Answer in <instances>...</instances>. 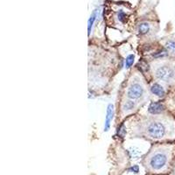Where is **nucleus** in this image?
<instances>
[{
	"instance_id": "nucleus-1",
	"label": "nucleus",
	"mask_w": 175,
	"mask_h": 175,
	"mask_svg": "<svg viewBox=\"0 0 175 175\" xmlns=\"http://www.w3.org/2000/svg\"><path fill=\"white\" fill-rule=\"evenodd\" d=\"M166 127L161 122H152L146 128L147 135L155 139L162 138L166 135Z\"/></svg>"
},
{
	"instance_id": "nucleus-2",
	"label": "nucleus",
	"mask_w": 175,
	"mask_h": 175,
	"mask_svg": "<svg viewBox=\"0 0 175 175\" xmlns=\"http://www.w3.org/2000/svg\"><path fill=\"white\" fill-rule=\"evenodd\" d=\"M155 76L165 83H170L175 79V70L169 66H161L155 71Z\"/></svg>"
},
{
	"instance_id": "nucleus-3",
	"label": "nucleus",
	"mask_w": 175,
	"mask_h": 175,
	"mask_svg": "<svg viewBox=\"0 0 175 175\" xmlns=\"http://www.w3.org/2000/svg\"><path fill=\"white\" fill-rule=\"evenodd\" d=\"M167 156L163 152H157L155 153L150 159V167L153 170H161L163 167L167 165Z\"/></svg>"
},
{
	"instance_id": "nucleus-4",
	"label": "nucleus",
	"mask_w": 175,
	"mask_h": 175,
	"mask_svg": "<svg viewBox=\"0 0 175 175\" xmlns=\"http://www.w3.org/2000/svg\"><path fill=\"white\" fill-rule=\"evenodd\" d=\"M144 89L141 84L134 83L128 88L127 96L131 100H136V99H139L144 95Z\"/></svg>"
},
{
	"instance_id": "nucleus-5",
	"label": "nucleus",
	"mask_w": 175,
	"mask_h": 175,
	"mask_svg": "<svg viewBox=\"0 0 175 175\" xmlns=\"http://www.w3.org/2000/svg\"><path fill=\"white\" fill-rule=\"evenodd\" d=\"M115 114V109H114V105L112 103H109L107 106V110H106V117H105V122H104V131L107 132L110 129V125L113 120Z\"/></svg>"
},
{
	"instance_id": "nucleus-6",
	"label": "nucleus",
	"mask_w": 175,
	"mask_h": 175,
	"mask_svg": "<svg viewBox=\"0 0 175 175\" xmlns=\"http://www.w3.org/2000/svg\"><path fill=\"white\" fill-rule=\"evenodd\" d=\"M165 109V106L160 102H151L148 107V112L152 115L161 113Z\"/></svg>"
},
{
	"instance_id": "nucleus-7",
	"label": "nucleus",
	"mask_w": 175,
	"mask_h": 175,
	"mask_svg": "<svg viewBox=\"0 0 175 175\" xmlns=\"http://www.w3.org/2000/svg\"><path fill=\"white\" fill-rule=\"evenodd\" d=\"M151 92L158 97H163L166 94L164 88L158 83H154L151 87Z\"/></svg>"
},
{
	"instance_id": "nucleus-8",
	"label": "nucleus",
	"mask_w": 175,
	"mask_h": 175,
	"mask_svg": "<svg viewBox=\"0 0 175 175\" xmlns=\"http://www.w3.org/2000/svg\"><path fill=\"white\" fill-rule=\"evenodd\" d=\"M98 13H99V11L96 9V10H95L93 12H92L91 16L89 18V21H88V34H89V36L91 34V29H92V26L94 25V22H95V20L96 19V18L98 16Z\"/></svg>"
},
{
	"instance_id": "nucleus-9",
	"label": "nucleus",
	"mask_w": 175,
	"mask_h": 175,
	"mask_svg": "<svg viewBox=\"0 0 175 175\" xmlns=\"http://www.w3.org/2000/svg\"><path fill=\"white\" fill-rule=\"evenodd\" d=\"M134 108H135V102H133V100L125 101L123 104V109L125 112L131 111Z\"/></svg>"
},
{
	"instance_id": "nucleus-10",
	"label": "nucleus",
	"mask_w": 175,
	"mask_h": 175,
	"mask_svg": "<svg viewBox=\"0 0 175 175\" xmlns=\"http://www.w3.org/2000/svg\"><path fill=\"white\" fill-rule=\"evenodd\" d=\"M150 31V25L148 23H141L138 25V32L140 34H146Z\"/></svg>"
},
{
	"instance_id": "nucleus-11",
	"label": "nucleus",
	"mask_w": 175,
	"mask_h": 175,
	"mask_svg": "<svg viewBox=\"0 0 175 175\" xmlns=\"http://www.w3.org/2000/svg\"><path fill=\"white\" fill-rule=\"evenodd\" d=\"M134 61H135V55H134V54H129V55L126 57V59H125V68H130V67L133 65Z\"/></svg>"
},
{
	"instance_id": "nucleus-12",
	"label": "nucleus",
	"mask_w": 175,
	"mask_h": 175,
	"mask_svg": "<svg viewBox=\"0 0 175 175\" xmlns=\"http://www.w3.org/2000/svg\"><path fill=\"white\" fill-rule=\"evenodd\" d=\"M167 48L171 52L175 53V41H169L167 43Z\"/></svg>"
},
{
	"instance_id": "nucleus-13",
	"label": "nucleus",
	"mask_w": 175,
	"mask_h": 175,
	"mask_svg": "<svg viewBox=\"0 0 175 175\" xmlns=\"http://www.w3.org/2000/svg\"><path fill=\"white\" fill-rule=\"evenodd\" d=\"M128 171H129L130 173H138V172H139V167H138V166H137V165H135V166H133V167H130Z\"/></svg>"
},
{
	"instance_id": "nucleus-14",
	"label": "nucleus",
	"mask_w": 175,
	"mask_h": 175,
	"mask_svg": "<svg viewBox=\"0 0 175 175\" xmlns=\"http://www.w3.org/2000/svg\"><path fill=\"white\" fill-rule=\"evenodd\" d=\"M125 17H126V15H125V13L123 11H120L118 12V19H119L121 22H124V19H125Z\"/></svg>"
}]
</instances>
